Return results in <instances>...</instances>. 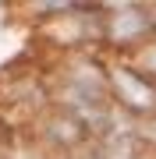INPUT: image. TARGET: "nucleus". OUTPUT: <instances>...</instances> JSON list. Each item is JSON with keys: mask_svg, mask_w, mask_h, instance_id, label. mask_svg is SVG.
<instances>
[{"mask_svg": "<svg viewBox=\"0 0 156 159\" xmlns=\"http://www.w3.org/2000/svg\"><path fill=\"white\" fill-rule=\"evenodd\" d=\"M114 85H117V92H121L124 106H131V110H153L156 106V89L145 78H139L135 71H117Z\"/></svg>", "mask_w": 156, "mask_h": 159, "instance_id": "1", "label": "nucleus"}]
</instances>
